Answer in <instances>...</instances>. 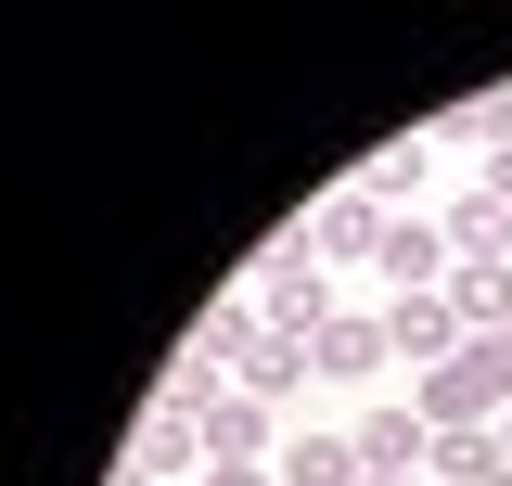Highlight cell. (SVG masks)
<instances>
[{"instance_id":"9a60e30c","label":"cell","mask_w":512,"mask_h":486,"mask_svg":"<svg viewBox=\"0 0 512 486\" xmlns=\"http://www.w3.org/2000/svg\"><path fill=\"white\" fill-rule=\"evenodd\" d=\"M448 307L461 333H512V269H448Z\"/></svg>"},{"instance_id":"5b68a950","label":"cell","mask_w":512,"mask_h":486,"mask_svg":"<svg viewBox=\"0 0 512 486\" xmlns=\"http://www.w3.org/2000/svg\"><path fill=\"white\" fill-rule=\"evenodd\" d=\"M295 243H308L320 269L346 282V269H372V243H384V205H372V192H359V180H346V192H320L308 218H295Z\"/></svg>"},{"instance_id":"5bb4252c","label":"cell","mask_w":512,"mask_h":486,"mask_svg":"<svg viewBox=\"0 0 512 486\" xmlns=\"http://www.w3.org/2000/svg\"><path fill=\"white\" fill-rule=\"evenodd\" d=\"M500 474H512L500 423H487V435H436V461H423V486H500Z\"/></svg>"},{"instance_id":"30bf717a","label":"cell","mask_w":512,"mask_h":486,"mask_svg":"<svg viewBox=\"0 0 512 486\" xmlns=\"http://www.w3.org/2000/svg\"><path fill=\"white\" fill-rule=\"evenodd\" d=\"M218 397H231V359H218V346H180V359L154 371V410H167V423H205Z\"/></svg>"},{"instance_id":"e0dca14e","label":"cell","mask_w":512,"mask_h":486,"mask_svg":"<svg viewBox=\"0 0 512 486\" xmlns=\"http://www.w3.org/2000/svg\"><path fill=\"white\" fill-rule=\"evenodd\" d=\"M359 192H372L384 218H397V205H410V192H423V141H384L372 167H359Z\"/></svg>"},{"instance_id":"3957f363","label":"cell","mask_w":512,"mask_h":486,"mask_svg":"<svg viewBox=\"0 0 512 486\" xmlns=\"http://www.w3.org/2000/svg\"><path fill=\"white\" fill-rule=\"evenodd\" d=\"M308 359H320V384H333V397H372L384 359H397V346H384V307H333V320L308 333Z\"/></svg>"},{"instance_id":"9c48e42d","label":"cell","mask_w":512,"mask_h":486,"mask_svg":"<svg viewBox=\"0 0 512 486\" xmlns=\"http://www.w3.org/2000/svg\"><path fill=\"white\" fill-rule=\"evenodd\" d=\"M231 384L282 410V397H308V384H320V359H308V333H269V320H256V333H244V359H231Z\"/></svg>"},{"instance_id":"4fadbf2b","label":"cell","mask_w":512,"mask_h":486,"mask_svg":"<svg viewBox=\"0 0 512 486\" xmlns=\"http://www.w3.org/2000/svg\"><path fill=\"white\" fill-rule=\"evenodd\" d=\"M282 486H359V435H282Z\"/></svg>"},{"instance_id":"8992f818","label":"cell","mask_w":512,"mask_h":486,"mask_svg":"<svg viewBox=\"0 0 512 486\" xmlns=\"http://www.w3.org/2000/svg\"><path fill=\"white\" fill-rule=\"evenodd\" d=\"M448 269H461V256H448L436 218H384V243H372V282H384V295H436Z\"/></svg>"},{"instance_id":"7a4b0ae2","label":"cell","mask_w":512,"mask_h":486,"mask_svg":"<svg viewBox=\"0 0 512 486\" xmlns=\"http://www.w3.org/2000/svg\"><path fill=\"white\" fill-rule=\"evenodd\" d=\"M244 295H256V320H269V333H320V320L346 307V295H333V269H320V256H308L295 231H269V243H256Z\"/></svg>"},{"instance_id":"8fae6325","label":"cell","mask_w":512,"mask_h":486,"mask_svg":"<svg viewBox=\"0 0 512 486\" xmlns=\"http://www.w3.org/2000/svg\"><path fill=\"white\" fill-rule=\"evenodd\" d=\"M269 448H282V410H269V397H244V384H231V397L205 410V461H269Z\"/></svg>"},{"instance_id":"7402d4cb","label":"cell","mask_w":512,"mask_h":486,"mask_svg":"<svg viewBox=\"0 0 512 486\" xmlns=\"http://www.w3.org/2000/svg\"><path fill=\"white\" fill-rule=\"evenodd\" d=\"M500 448H512V423H500Z\"/></svg>"},{"instance_id":"ffe728a7","label":"cell","mask_w":512,"mask_h":486,"mask_svg":"<svg viewBox=\"0 0 512 486\" xmlns=\"http://www.w3.org/2000/svg\"><path fill=\"white\" fill-rule=\"evenodd\" d=\"M103 486H154V474H141V461H116V474H103Z\"/></svg>"},{"instance_id":"277c9868","label":"cell","mask_w":512,"mask_h":486,"mask_svg":"<svg viewBox=\"0 0 512 486\" xmlns=\"http://www.w3.org/2000/svg\"><path fill=\"white\" fill-rule=\"evenodd\" d=\"M346 435H359V474H410V486H423V461H436V423H423L410 397H359Z\"/></svg>"},{"instance_id":"44dd1931","label":"cell","mask_w":512,"mask_h":486,"mask_svg":"<svg viewBox=\"0 0 512 486\" xmlns=\"http://www.w3.org/2000/svg\"><path fill=\"white\" fill-rule=\"evenodd\" d=\"M359 486H410V474H359Z\"/></svg>"},{"instance_id":"2e32d148","label":"cell","mask_w":512,"mask_h":486,"mask_svg":"<svg viewBox=\"0 0 512 486\" xmlns=\"http://www.w3.org/2000/svg\"><path fill=\"white\" fill-rule=\"evenodd\" d=\"M436 141H474V154H500V141H512V90H474V103H448V116H436Z\"/></svg>"},{"instance_id":"ac0fdd59","label":"cell","mask_w":512,"mask_h":486,"mask_svg":"<svg viewBox=\"0 0 512 486\" xmlns=\"http://www.w3.org/2000/svg\"><path fill=\"white\" fill-rule=\"evenodd\" d=\"M192 486H282V474H269V461H205Z\"/></svg>"},{"instance_id":"d6986e66","label":"cell","mask_w":512,"mask_h":486,"mask_svg":"<svg viewBox=\"0 0 512 486\" xmlns=\"http://www.w3.org/2000/svg\"><path fill=\"white\" fill-rule=\"evenodd\" d=\"M487 192H500V205H512V141H500V154H487Z\"/></svg>"},{"instance_id":"7c38bea8","label":"cell","mask_w":512,"mask_h":486,"mask_svg":"<svg viewBox=\"0 0 512 486\" xmlns=\"http://www.w3.org/2000/svg\"><path fill=\"white\" fill-rule=\"evenodd\" d=\"M128 461H141L154 486H192V474H205V423H167V410L141 397V435H128Z\"/></svg>"},{"instance_id":"ba28073f","label":"cell","mask_w":512,"mask_h":486,"mask_svg":"<svg viewBox=\"0 0 512 486\" xmlns=\"http://www.w3.org/2000/svg\"><path fill=\"white\" fill-rule=\"evenodd\" d=\"M436 231H448V256H461V269H512V205H500L487 180H474V192H448V205H436Z\"/></svg>"},{"instance_id":"52a82bcc","label":"cell","mask_w":512,"mask_h":486,"mask_svg":"<svg viewBox=\"0 0 512 486\" xmlns=\"http://www.w3.org/2000/svg\"><path fill=\"white\" fill-rule=\"evenodd\" d=\"M384 346L410 371H436V359H461L474 333H461V307H448V282H436V295H384Z\"/></svg>"},{"instance_id":"6da1fadb","label":"cell","mask_w":512,"mask_h":486,"mask_svg":"<svg viewBox=\"0 0 512 486\" xmlns=\"http://www.w3.org/2000/svg\"><path fill=\"white\" fill-rule=\"evenodd\" d=\"M410 410H423L436 435H487V423H512V346H500V333H474L461 359L410 371Z\"/></svg>"}]
</instances>
